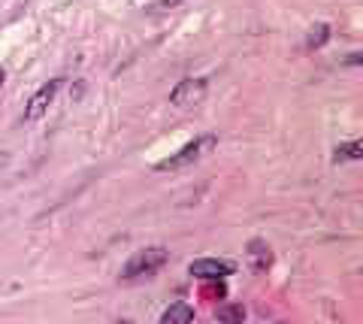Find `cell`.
Masks as SVG:
<instances>
[{"label": "cell", "instance_id": "obj_4", "mask_svg": "<svg viewBox=\"0 0 363 324\" xmlns=\"http://www.w3.org/2000/svg\"><path fill=\"white\" fill-rule=\"evenodd\" d=\"M58 88H61V79L43 85L40 91L30 97V104H28V109H25V118H28V121H37V118L45 113V109H49V104L55 100V94H58Z\"/></svg>", "mask_w": 363, "mask_h": 324}, {"label": "cell", "instance_id": "obj_1", "mask_svg": "<svg viewBox=\"0 0 363 324\" xmlns=\"http://www.w3.org/2000/svg\"><path fill=\"white\" fill-rule=\"evenodd\" d=\"M164 264H167V249H161V245H152V249H140V252H133V258H130L128 264H124L121 279L155 276Z\"/></svg>", "mask_w": 363, "mask_h": 324}, {"label": "cell", "instance_id": "obj_11", "mask_svg": "<svg viewBox=\"0 0 363 324\" xmlns=\"http://www.w3.org/2000/svg\"><path fill=\"white\" fill-rule=\"evenodd\" d=\"M206 297H224V285H212V288H203Z\"/></svg>", "mask_w": 363, "mask_h": 324}, {"label": "cell", "instance_id": "obj_12", "mask_svg": "<svg viewBox=\"0 0 363 324\" xmlns=\"http://www.w3.org/2000/svg\"><path fill=\"white\" fill-rule=\"evenodd\" d=\"M182 0H157L155 4V9H173V6H179Z\"/></svg>", "mask_w": 363, "mask_h": 324}, {"label": "cell", "instance_id": "obj_9", "mask_svg": "<svg viewBox=\"0 0 363 324\" xmlns=\"http://www.w3.org/2000/svg\"><path fill=\"white\" fill-rule=\"evenodd\" d=\"M360 155H363L360 143H348V146H339L336 149V161H357Z\"/></svg>", "mask_w": 363, "mask_h": 324}, {"label": "cell", "instance_id": "obj_2", "mask_svg": "<svg viewBox=\"0 0 363 324\" xmlns=\"http://www.w3.org/2000/svg\"><path fill=\"white\" fill-rule=\"evenodd\" d=\"M212 137H203V140H194V143H188L182 152H176V155H169V158H164L161 164H157V170H182V167H188V164H194L203 152H206L209 146H212Z\"/></svg>", "mask_w": 363, "mask_h": 324}, {"label": "cell", "instance_id": "obj_5", "mask_svg": "<svg viewBox=\"0 0 363 324\" xmlns=\"http://www.w3.org/2000/svg\"><path fill=\"white\" fill-rule=\"evenodd\" d=\"M233 273V264L230 261H215V258H203L191 264V276L197 279H221V276H230Z\"/></svg>", "mask_w": 363, "mask_h": 324}, {"label": "cell", "instance_id": "obj_3", "mask_svg": "<svg viewBox=\"0 0 363 324\" xmlns=\"http://www.w3.org/2000/svg\"><path fill=\"white\" fill-rule=\"evenodd\" d=\"M203 94H206V82L203 79H185L179 82L173 88V94H169V104L173 106H194L203 100Z\"/></svg>", "mask_w": 363, "mask_h": 324}, {"label": "cell", "instance_id": "obj_13", "mask_svg": "<svg viewBox=\"0 0 363 324\" xmlns=\"http://www.w3.org/2000/svg\"><path fill=\"white\" fill-rule=\"evenodd\" d=\"M0 88H4V70H0Z\"/></svg>", "mask_w": 363, "mask_h": 324}, {"label": "cell", "instance_id": "obj_6", "mask_svg": "<svg viewBox=\"0 0 363 324\" xmlns=\"http://www.w3.org/2000/svg\"><path fill=\"white\" fill-rule=\"evenodd\" d=\"M248 261H252V270H255V273H264L267 267H269V261H272L269 245H267V242H260V240L248 242Z\"/></svg>", "mask_w": 363, "mask_h": 324}, {"label": "cell", "instance_id": "obj_10", "mask_svg": "<svg viewBox=\"0 0 363 324\" xmlns=\"http://www.w3.org/2000/svg\"><path fill=\"white\" fill-rule=\"evenodd\" d=\"M245 309L242 306H221L218 309V321H242Z\"/></svg>", "mask_w": 363, "mask_h": 324}, {"label": "cell", "instance_id": "obj_7", "mask_svg": "<svg viewBox=\"0 0 363 324\" xmlns=\"http://www.w3.org/2000/svg\"><path fill=\"white\" fill-rule=\"evenodd\" d=\"M164 324H188V321H194V309H191L188 303H173L164 315H161Z\"/></svg>", "mask_w": 363, "mask_h": 324}, {"label": "cell", "instance_id": "obj_8", "mask_svg": "<svg viewBox=\"0 0 363 324\" xmlns=\"http://www.w3.org/2000/svg\"><path fill=\"white\" fill-rule=\"evenodd\" d=\"M327 37H330V28H327V25H315L309 30V40H306V43H309V49H318V46H324V43H327Z\"/></svg>", "mask_w": 363, "mask_h": 324}]
</instances>
